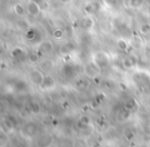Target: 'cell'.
Here are the masks:
<instances>
[{
  "label": "cell",
  "mask_w": 150,
  "mask_h": 147,
  "mask_svg": "<svg viewBox=\"0 0 150 147\" xmlns=\"http://www.w3.org/2000/svg\"><path fill=\"white\" fill-rule=\"evenodd\" d=\"M40 55L38 54V53H30L29 55H28V58H27V60H28V62L30 63V64H33V65H35V64H38V63H40Z\"/></svg>",
  "instance_id": "cell-14"
},
{
  "label": "cell",
  "mask_w": 150,
  "mask_h": 147,
  "mask_svg": "<svg viewBox=\"0 0 150 147\" xmlns=\"http://www.w3.org/2000/svg\"><path fill=\"white\" fill-rule=\"evenodd\" d=\"M54 50V44L50 40H44L41 41L37 48V52L40 56H47Z\"/></svg>",
  "instance_id": "cell-6"
},
{
  "label": "cell",
  "mask_w": 150,
  "mask_h": 147,
  "mask_svg": "<svg viewBox=\"0 0 150 147\" xmlns=\"http://www.w3.org/2000/svg\"><path fill=\"white\" fill-rule=\"evenodd\" d=\"M54 67V61L52 59H44L41 60L39 63V68L41 69L43 72H48L50 71Z\"/></svg>",
  "instance_id": "cell-11"
},
{
  "label": "cell",
  "mask_w": 150,
  "mask_h": 147,
  "mask_svg": "<svg viewBox=\"0 0 150 147\" xmlns=\"http://www.w3.org/2000/svg\"><path fill=\"white\" fill-rule=\"evenodd\" d=\"M81 28L86 32H91L94 30L95 26H96V19H95L94 15H86L81 20Z\"/></svg>",
  "instance_id": "cell-4"
},
{
  "label": "cell",
  "mask_w": 150,
  "mask_h": 147,
  "mask_svg": "<svg viewBox=\"0 0 150 147\" xmlns=\"http://www.w3.org/2000/svg\"><path fill=\"white\" fill-rule=\"evenodd\" d=\"M25 5L27 9V13L31 17H38L42 11V7L40 3L35 0H27Z\"/></svg>",
  "instance_id": "cell-1"
},
{
  "label": "cell",
  "mask_w": 150,
  "mask_h": 147,
  "mask_svg": "<svg viewBox=\"0 0 150 147\" xmlns=\"http://www.w3.org/2000/svg\"><path fill=\"white\" fill-rule=\"evenodd\" d=\"M91 3V6H92V9H93V13H97L101 9V6H102V4H101L100 2H98V1H92Z\"/></svg>",
  "instance_id": "cell-21"
},
{
  "label": "cell",
  "mask_w": 150,
  "mask_h": 147,
  "mask_svg": "<svg viewBox=\"0 0 150 147\" xmlns=\"http://www.w3.org/2000/svg\"><path fill=\"white\" fill-rule=\"evenodd\" d=\"M101 68H102V67L99 66L95 61L92 60L91 62H88V64H86V67H84V72H86V74L88 75V77L94 78V77H96V76H99V74H100V72H101Z\"/></svg>",
  "instance_id": "cell-3"
},
{
  "label": "cell",
  "mask_w": 150,
  "mask_h": 147,
  "mask_svg": "<svg viewBox=\"0 0 150 147\" xmlns=\"http://www.w3.org/2000/svg\"><path fill=\"white\" fill-rule=\"evenodd\" d=\"M149 3H150V0H149Z\"/></svg>",
  "instance_id": "cell-29"
},
{
  "label": "cell",
  "mask_w": 150,
  "mask_h": 147,
  "mask_svg": "<svg viewBox=\"0 0 150 147\" xmlns=\"http://www.w3.org/2000/svg\"><path fill=\"white\" fill-rule=\"evenodd\" d=\"M59 1H60L62 4H70L73 0H59Z\"/></svg>",
  "instance_id": "cell-26"
},
{
  "label": "cell",
  "mask_w": 150,
  "mask_h": 147,
  "mask_svg": "<svg viewBox=\"0 0 150 147\" xmlns=\"http://www.w3.org/2000/svg\"><path fill=\"white\" fill-rule=\"evenodd\" d=\"M129 43H131L132 48H141V46H143V40H142V38L140 37V36H135V37H133L131 39Z\"/></svg>",
  "instance_id": "cell-18"
},
{
  "label": "cell",
  "mask_w": 150,
  "mask_h": 147,
  "mask_svg": "<svg viewBox=\"0 0 150 147\" xmlns=\"http://www.w3.org/2000/svg\"><path fill=\"white\" fill-rule=\"evenodd\" d=\"M134 107H135V100H133V99L129 100V102L125 104V108H127V110H131V109H133Z\"/></svg>",
  "instance_id": "cell-24"
},
{
  "label": "cell",
  "mask_w": 150,
  "mask_h": 147,
  "mask_svg": "<svg viewBox=\"0 0 150 147\" xmlns=\"http://www.w3.org/2000/svg\"><path fill=\"white\" fill-rule=\"evenodd\" d=\"M52 36L54 40H57V41H61V40H63L65 37L64 29H63V28H60V27L54 28V29L52 31Z\"/></svg>",
  "instance_id": "cell-12"
},
{
  "label": "cell",
  "mask_w": 150,
  "mask_h": 147,
  "mask_svg": "<svg viewBox=\"0 0 150 147\" xmlns=\"http://www.w3.org/2000/svg\"><path fill=\"white\" fill-rule=\"evenodd\" d=\"M115 45H116V48L120 52H123V53H127L129 52V48H131V43L127 41L125 38H117L116 41H115Z\"/></svg>",
  "instance_id": "cell-7"
},
{
  "label": "cell",
  "mask_w": 150,
  "mask_h": 147,
  "mask_svg": "<svg viewBox=\"0 0 150 147\" xmlns=\"http://www.w3.org/2000/svg\"><path fill=\"white\" fill-rule=\"evenodd\" d=\"M139 33L143 36L150 34V23H142L139 26Z\"/></svg>",
  "instance_id": "cell-17"
},
{
  "label": "cell",
  "mask_w": 150,
  "mask_h": 147,
  "mask_svg": "<svg viewBox=\"0 0 150 147\" xmlns=\"http://www.w3.org/2000/svg\"><path fill=\"white\" fill-rule=\"evenodd\" d=\"M35 1H37V2H39V0H35Z\"/></svg>",
  "instance_id": "cell-28"
},
{
  "label": "cell",
  "mask_w": 150,
  "mask_h": 147,
  "mask_svg": "<svg viewBox=\"0 0 150 147\" xmlns=\"http://www.w3.org/2000/svg\"><path fill=\"white\" fill-rule=\"evenodd\" d=\"M137 64V58L133 55L127 56V58H125L122 60V66L125 69H132L135 65Z\"/></svg>",
  "instance_id": "cell-10"
},
{
  "label": "cell",
  "mask_w": 150,
  "mask_h": 147,
  "mask_svg": "<svg viewBox=\"0 0 150 147\" xmlns=\"http://www.w3.org/2000/svg\"><path fill=\"white\" fill-rule=\"evenodd\" d=\"M102 3L108 9H113L118 4V0H102Z\"/></svg>",
  "instance_id": "cell-20"
},
{
  "label": "cell",
  "mask_w": 150,
  "mask_h": 147,
  "mask_svg": "<svg viewBox=\"0 0 150 147\" xmlns=\"http://www.w3.org/2000/svg\"><path fill=\"white\" fill-rule=\"evenodd\" d=\"M145 3V0H127V6L132 9H141Z\"/></svg>",
  "instance_id": "cell-13"
},
{
  "label": "cell",
  "mask_w": 150,
  "mask_h": 147,
  "mask_svg": "<svg viewBox=\"0 0 150 147\" xmlns=\"http://www.w3.org/2000/svg\"><path fill=\"white\" fill-rule=\"evenodd\" d=\"M31 108H32V112L33 113H39L40 112V106H39V104H37V103H32L31 104Z\"/></svg>",
  "instance_id": "cell-23"
},
{
  "label": "cell",
  "mask_w": 150,
  "mask_h": 147,
  "mask_svg": "<svg viewBox=\"0 0 150 147\" xmlns=\"http://www.w3.org/2000/svg\"><path fill=\"white\" fill-rule=\"evenodd\" d=\"M13 11L17 17L23 18L27 13V9H26V5H24L21 2H16L13 5Z\"/></svg>",
  "instance_id": "cell-8"
},
{
  "label": "cell",
  "mask_w": 150,
  "mask_h": 147,
  "mask_svg": "<svg viewBox=\"0 0 150 147\" xmlns=\"http://www.w3.org/2000/svg\"><path fill=\"white\" fill-rule=\"evenodd\" d=\"M141 147H149V146H147V145H143V146H141Z\"/></svg>",
  "instance_id": "cell-27"
},
{
  "label": "cell",
  "mask_w": 150,
  "mask_h": 147,
  "mask_svg": "<svg viewBox=\"0 0 150 147\" xmlns=\"http://www.w3.org/2000/svg\"><path fill=\"white\" fill-rule=\"evenodd\" d=\"M54 85H56V80H54V77L50 76V75H45L43 82H42L41 85H40V89H52V87H54Z\"/></svg>",
  "instance_id": "cell-9"
},
{
  "label": "cell",
  "mask_w": 150,
  "mask_h": 147,
  "mask_svg": "<svg viewBox=\"0 0 150 147\" xmlns=\"http://www.w3.org/2000/svg\"><path fill=\"white\" fill-rule=\"evenodd\" d=\"M24 132L28 135V136H34L37 133V128L34 124H28L24 128Z\"/></svg>",
  "instance_id": "cell-15"
},
{
  "label": "cell",
  "mask_w": 150,
  "mask_h": 147,
  "mask_svg": "<svg viewBox=\"0 0 150 147\" xmlns=\"http://www.w3.org/2000/svg\"><path fill=\"white\" fill-rule=\"evenodd\" d=\"M36 37V31L34 29H26L25 30V38L28 41L35 39Z\"/></svg>",
  "instance_id": "cell-19"
},
{
  "label": "cell",
  "mask_w": 150,
  "mask_h": 147,
  "mask_svg": "<svg viewBox=\"0 0 150 147\" xmlns=\"http://www.w3.org/2000/svg\"><path fill=\"white\" fill-rule=\"evenodd\" d=\"M13 128V124L11 122V119H3V121L1 122V129L2 132H11Z\"/></svg>",
  "instance_id": "cell-16"
},
{
  "label": "cell",
  "mask_w": 150,
  "mask_h": 147,
  "mask_svg": "<svg viewBox=\"0 0 150 147\" xmlns=\"http://www.w3.org/2000/svg\"><path fill=\"white\" fill-rule=\"evenodd\" d=\"M80 122H81L83 126H88V124H90V119H88L86 116H82V117L80 118Z\"/></svg>",
  "instance_id": "cell-25"
},
{
  "label": "cell",
  "mask_w": 150,
  "mask_h": 147,
  "mask_svg": "<svg viewBox=\"0 0 150 147\" xmlns=\"http://www.w3.org/2000/svg\"><path fill=\"white\" fill-rule=\"evenodd\" d=\"M44 77H45V75H44L43 71L41 69H34V70H32L29 73L30 82L34 85H37V87L41 85V83L44 80Z\"/></svg>",
  "instance_id": "cell-2"
},
{
  "label": "cell",
  "mask_w": 150,
  "mask_h": 147,
  "mask_svg": "<svg viewBox=\"0 0 150 147\" xmlns=\"http://www.w3.org/2000/svg\"><path fill=\"white\" fill-rule=\"evenodd\" d=\"M23 54H24V50H22V48H15V50H13V53H11V55H13V57H17V58L23 56Z\"/></svg>",
  "instance_id": "cell-22"
},
{
  "label": "cell",
  "mask_w": 150,
  "mask_h": 147,
  "mask_svg": "<svg viewBox=\"0 0 150 147\" xmlns=\"http://www.w3.org/2000/svg\"><path fill=\"white\" fill-rule=\"evenodd\" d=\"M93 61H95L99 66L103 67V66H106L109 63L110 57H109L108 53L104 52V50H99V52H96L94 54V56H93Z\"/></svg>",
  "instance_id": "cell-5"
}]
</instances>
